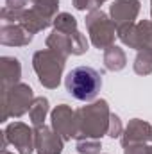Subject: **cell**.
Masks as SVG:
<instances>
[{
	"label": "cell",
	"instance_id": "6da1fadb",
	"mask_svg": "<svg viewBox=\"0 0 152 154\" xmlns=\"http://www.w3.org/2000/svg\"><path fill=\"white\" fill-rule=\"evenodd\" d=\"M65 84L72 97H75L77 100H93L100 91L102 79L91 66H77L68 72Z\"/></svg>",
	"mask_w": 152,
	"mask_h": 154
}]
</instances>
